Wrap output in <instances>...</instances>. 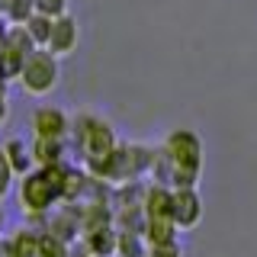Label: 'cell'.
<instances>
[{
	"instance_id": "obj_1",
	"label": "cell",
	"mask_w": 257,
	"mask_h": 257,
	"mask_svg": "<svg viewBox=\"0 0 257 257\" xmlns=\"http://www.w3.org/2000/svg\"><path fill=\"white\" fill-rule=\"evenodd\" d=\"M199 167H203V142L193 128H174L164 139L161 148H155V174L158 183L164 187H196Z\"/></svg>"
},
{
	"instance_id": "obj_2",
	"label": "cell",
	"mask_w": 257,
	"mask_h": 257,
	"mask_svg": "<svg viewBox=\"0 0 257 257\" xmlns=\"http://www.w3.org/2000/svg\"><path fill=\"white\" fill-rule=\"evenodd\" d=\"M68 139L74 142V148H77V155H80L87 171H96L119 145L112 122L96 116V112H74L71 116V135Z\"/></svg>"
},
{
	"instance_id": "obj_3",
	"label": "cell",
	"mask_w": 257,
	"mask_h": 257,
	"mask_svg": "<svg viewBox=\"0 0 257 257\" xmlns=\"http://www.w3.org/2000/svg\"><path fill=\"white\" fill-rule=\"evenodd\" d=\"M68 164V161H64ZM64 164H52V167H36V171L23 174L20 180V203L29 215H48L55 206L61 203L64 193Z\"/></svg>"
},
{
	"instance_id": "obj_4",
	"label": "cell",
	"mask_w": 257,
	"mask_h": 257,
	"mask_svg": "<svg viewBox=\"0 0 257 257\" xmlns=\"http://www.w3.org/2000/svg\"><path fill=\"white\" fill-rule=\"evenodd\" d=\"M151 164H155V148H151V145L119 142L116 151H112V155L90 174L100 177V180H106V183L125 187V183H135L142 174H151Z\"/></svg>"
},
{
	"instance_id": "obj_5",
	"label": "cell",
	"mask_w": 257,
	"mask_h": 257,
	"mask_svg": "<svg viewBox=\"0 0 257 257\" xmlns=\"http://www.w3.org/2000/svg\"><path fill=\"white\" fill-rule=\"evenodd\" d=\"M142 235L148 244H161V241L177 238V222H174V199L171 187L164 183H151L145 190V225Z\"/></svg>"
},
{
	"instance_id": "obj_6",
	"label": "cell",
	"mask_w": 257,
	"mask_h": 257,
	"mask_svg": "<svg viewBox=\"0 0 257 257\" xmlns=\"http://www.w3.org/2000/svg\"><path fill=\"white\" fill-rule=\"evenodd\" d=\"M61 58L55 52H48V48H36V52L26 58V64H23L20 71V87L26 90L29 96H45L52 93L55 87H58L61 80Z\"/></svg>"
},
{
	"instance_id": "obj_7",
	"label": "cell",
	"mask_w": 257,
	"mask_h": 257,
	"mask_svg": "<svg viewBox=\"0 0 257 257\" xmlns=\"http://www.w3.org/2000/svg\"><path fill=\"white\" fill-rule=\"evenodd\" d=\"M36 139H68L71 135V116L61 106H39L29 116Z\"/></svg>"
},
{
	"instance_id": "obj_8",
	"label": "cell",
	"mask_w": 257,
	"mask_h": 257,
	"mask_svg": "<svg viewBox=\"0 0 257 257\" xmlns=\"http://www.w3.org/2000/svg\"><path fill=\"white\" fill-rule=\"evenodd\" d=\"M77 42H80V26L71 13H61L52 20V36H48V52H55L58 58H68V55L77 52Z\"/></svg>"
},
{
	"instance_id": "obj_9",
	"label": "cell",
	"mask_w": 257,
	"mask_h": 257,
	"mask_svg": "<svg viewBox=\"0 0 257 257\" xmlns=\"http://www.w3.org/2000/svg\"><path fill=\"white\" fill-rule=\"evenodd\" d=\"M171 199H174V222H177V228H196L199 219H203V199H199L196 187H174Z\"/></svg>"
},
{
	"instance_id": "obj_10",
	"label": "cell",
	"mask_w": 257,
	"mask_h": 257,
	"mask_svg": "<svg viewBox=\"0 0 257 257\" xmlns=\"http://www.w3.org/2000/svg\"><path fill=\"white\" fill-rule=\"evenodd\" d=\"M80 238H84V244L90 247L96 257H116V241H119V228H116V222H109V225H96V228H87Z\"/></svg>"
},
{
	"instance_id": "obj_11",
	"label": "cell",
	"mask_w": 257,
	"mask_h": 257,
	"mask_svg": "<svg viewBox=\"0 0 257 257\" xmlns=\"http://www.w3.org/2000/svg\"><path fill=\"white\" fill-rule=\"evenodd\" d=\"M64 155H68V139H32V161L39 167L64 164Z\"/></svg>"
},
{
	"instance_id": "obj_12",
	"label": "cell",
	"mask_w": 257,
	"mask_h": 257,
	"mask_svg": "<svg viewBox=\"0 0 257 257\" xmlns=\"http://www.w3.org/2000/svg\"><path fill=\"white\" fill-rule=\"evenodd\" d=\"M4 244L10 247L13 257H42V251H39V231H32V228H16Z\"/></svg>"
},
{
	"instance_id": "obj_13",
	"label": "cell",
	"mask_w": 257,
	"mask_h": 257,
	"mask_svg": "<svg viewBox=\"0 0 257 257\" xmlns=\"http://www.w3.org/2000/svg\"><path fill=\"white\" fill-rule=\"evenodd\" d=\"M4 151H7V158H10V164H13V171L16 174H29L32 171V164H36V161H32V145H26L23 139H10L4 145Z\"/></svg>"
},
{
	"instance_id": "obj_14",
	"label": "cell",
	"mask_w": 257,
	"mask_h": 257,
	"mask_svg": "<svg viewBox=\"0 0 257 257\" xmlns=\"http://www.w3.org/2000/svg\"><path fill=\"white\" fill-rule=\"evenodd\" d=\"M32 13H36L32 0H4L0 4V16H4L7 26H26Z\"/></svg>"
},
{
	"instance_id": "obj_15",
	"label": "cell",
	"mask_w": 257,
	"mask_h": 257,
	"mask_svg": "<svg viewBox=\"0 0 257 257\" xmlns=\"http://www.w3.org/2000/svg\"><path fill=\"white\" fill-rule=\"evenodd\" d=\"M52 20L55 16H45V13H32L29 16V23H26V32L32 36V42H36L39 48H45L48 45V36H52Z\"/></svg>"
},
{
	"instance_id": "obj_16",
	"label": "cell",
	"mask_w": 257,
	"mask_h": 257,
	"mask_svg": "<svg viewBox=\"0 0 257 257\" xmlns=\"http://www.w3.org/2000/svg\"><path fill=\"white\" fill-rule=\"evenodd\" d=\"M142 231H128L119 228V241H116V257H145L142 251Z\"/></svg>"
},
{
	"instance_id": "obj_17",
	"label": "cell",
	"mask_w": 257,
	"mask_h": 257,
	"mask_svg": "<svg viewBox=\"0 0 257 257\" xmlns=\"http://www.w3.org/2000/svg\"><path fill=\"white\" fill-rule=\"evenodd\" d=\"M39 251H42V257H68L71 244L64 238H58L55 231H39Z\"/></svg>"
},
{
	"instance_id": "obj_18",
	"label": "cell",
	"mask_w": 257,
	"mask_h": 257,
	"mask_svg": "<svg viewBox=\"0 0 257 257\" xmlns=\"http://www.w3.org/2000/svg\"><path fill=\"white\" fill-rule=\"evenodd\" d=\"M13 180H16V171H13L10 158H7V151L0 148V199L13 190Z\"/></svg>"
},
{
	"instance_id": "obj_19",
	"label": "cell",
	"mask_w": 257,
	"mask_h": 257,
	"mask_svg": "<svg viewBox=\"0 0 257 257\" xmlns=\"http://www.w3.org/2000/svg\"><path fill=\"white\" fill-rule=\"evenodd\" d=\"M32 4H36V10L45 13V16H61V13H68V0H32Z\"/></svg>"
},
{
	"instance_id": "obj_20",
	"label": "cell",
	"mask_w": 257,
	"mask_h": 257,
	"mask_svg": "<svg viewBox=\"0 0 257 257\" xmlns=\"http://www.w3.org/2000/svg\"><path fill=\"white\" fill-rule=\"evenodd\" d=\"M148 257H180V244L174 241H161V244H148Z\"/></svg>"
},
{
	"instance_id": "obj_21",
	"label": "cell",
	"mask_w": 257,
	"mask_h": 257,
	"mask_svg": "<svg viewBox=\"0 0 257 257\" xmlns=\"http://www.w3.org/2000/svg\"><path fill=\"white\" fill-rule=\"evenodd\" d=\"M68 257H96L90 247L84 244V238H77V241H71V251H68Z\"/></svg>"
},
{
	"instance_id": "obj_22",
	"label": "cell",
	"mask_w": 257,
	"mask_h": 257,
	"mask_svg": "<svg viewBox=\"0 0 257 257\" xmlns=\"http://www.w3.org/2000/svg\"><path fill=\"white\" fill-rule=\"evenodd\" d=\"M7 116H10V100H7L4 84H0V122H7Z\"/></svg>"
},
{
	"instance_id": "obj_23",
	"label": "cell",
	"mask_w": 257,
	"mask_h": 257,
	"mask_svg": "<svg viewBox=\"0 0 257 257\" xmlns=\"http://www.w3.org/2000/svg\"><path fill=\"white\" fill-rule=\"evenodd\" d=\"M4 222H7V212H4V203H0V228H4Z\"/></svg>"
},
{
	"instance_id": "obj_24",
	"label": "cell",
	"mask_w": 257,
	"mask_h": 257,
	"mask_svg": "<svg viewBox=\"0 0 257 257\" xmlns=\"http://www.w3.org/2000/svg\"><path fill=\"white\" fill-rule=\"evenodd\" d=\"M145 257H148V254H145Z\"/></svg>"
}]
</instances>
